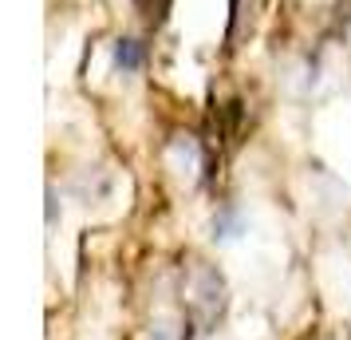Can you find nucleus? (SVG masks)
I'll use <instances>...</instances> for the list:
<instances>
[{
  "label": "nucleus",
  "mask_w": 351,
  "mask_h": 340,
  "mask_svg": "<svg viewBox=\"0 0 351 340\" xmlns=\"http://www.w3.org/2000/svg\"><path fill=\"white\" fill-rule=\"evenodd\" d=\"M237 234H241V214L233 210V206H225V210L213 218V238L229 242V238H237Z\"/></svg>",
  "instance_id": "nucleus-2"
},
{
  "label": "nucleus",
  "mask_w": 351,
  "mask_h": 340,
  "mask_svg": "<svg viewBox=\"0 0 351 340\" xmlns=\"http://www.w3.org/2000/svg\"><path fill=\"white\" fill-rule=\"evenodd\" d=\"M143 44L138 40H119L114 44V64H119V71H138L143 67Z\"/></svg>",
  "instance_id": "nucleus-1"
},
{
  "label": "nucleus",
  "mask_w": 351,
  "mask_h": 340,
  "mask_svg": "<svg viewBox=\"0 0 351 340\" xmlns=\"http://www.w3.org/2000/svg\"><path fill=\"white\" fill-rule=\"evenodd\" d=\"M56 214H60V194L56 186H48V226H56Z\"/></svg>",
  "instance_id": "nucleus-3"
}]
</instances>
